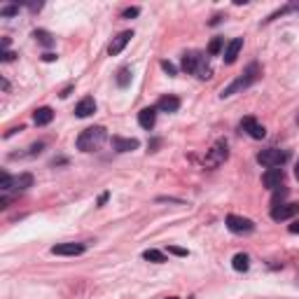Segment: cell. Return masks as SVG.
Masks as SVG:
<instances>
[{
    "label": "cell",
    "mask_w": 299,
    "mask_h": 299,
    "mask_svg": "<svg viewBox=\"0 0 299 299\" xmlns=\"http://www.w3.org/2000/svg\"><path fill=\"white\" fill-rule=\"evenodd\" d=\"M274 192H276V194H274V199H271V203H274V208H276V206H278V201H283V196L287 194V189L278 187V189H274Z\"/></svg>",
    "instance_id": "27"
},
{
    "label": "cell",
    "mask_w": 299,
    "mask_h": 299,
    "mask_svg": "<svg viewBox=\"0 0 299 299\" xmlns=\"http://www.w3.org/2000/svg\"><path fill=\"white\" fill-rule=\"evenodd\" d=\"M0 56H3V61H14V56L17 54H14V52H3Z\"/></svg>",
    "instance_id": "31"
},
{
    "label": "cell",
    "mask_w": 299,
    "mask_h": 299,
    "mask_svg": "<svg viewBox=\"0 0 299 299\" xmlns=\"http://www.w3.org/2000/svg\"><path fill=\"white\" fill-rule=\"evenodd\" d=\"M257 77H260V66H257V63H250V66L245 68V73L241 75V77H236L232 84L222 89L220 96H222V98H229V96H234V94L243 92V89H248V87H250Z\"/></svg>",
    "instance_id": "2"
},
{
    "label": "cell",
    "mask_w": 299,
    "mask_h": 299,
    "mask_svg": "<svg viewBox=\"0 0 299 299\" xmlns=\"http://www.w3.org/2000/svg\"><path fill=\"white\" fill-rule=\"evenodd\" d=\"M52 119H54V110H52V108H37V110L33 112V122H35L37 126H47Z\"/></svg>",
    "instance_id": "15"
},
{
    "label": "cell",
    "mask_w": 299,
    "mask_h": 299,
    "mask_svg": "<svg viewBox=\"0 0 299 299\" xmlns=\"http://www.w3.org/2000/svg\"><path fill=\"white\" fill-rule=\"evenodd\" d=\"M168 252H171V255H178V257H187L189 255L185 248H178V245H168Z\"/></svg>",
    "instance_id": "28"
},
{
    "label": "cell",
    "mask_w": 299,
    "mask_h": 299,
    "mask_svg": "<svg viewBox=\"0 0 299 299\" xmlns=\"http://www.w3.org/2000/svg\"><path fill=\"white\" fill-rule=\"evenodd\" d=\"M241 129H243V131H248V136H250V138H255V141H262L264 136H267V129L257 122V119H252V117H245L243 122H241Z\"/></svg>",
    "instance_id": "7"
},
{
    "label": "cell",
    "mask_w": 299,
    "mask_h": 299,
    "mask_svg": "<svg viewBox=\"0 0 299 299\" xmlns=\"http://www.w3.org/2000/svg\"><path fill=\"white\" fill-rule=\"evenodd\" d=\"M227 227L234 234H250L255 229V222L248 220V218H241V215H227Z\"/></svg>",
    "instance_id": "4"
},
{
    "label": "cell",
    "mask_w": 299,
    "mask_h": 299,
    "mask_svg": "<svg viewBox=\"0 0 299 299\" xmlns=\"http://www.w3.org/2000/svg\"><path fill=\"white\" fill-rule=\"evenodd\" d=\"M294 178L299 180V159H297V166H294Z\"/></svg>",
    "instance_id": "35"
},
{
    "label": "cell",
    "mask_w": 299,
    "mask_h": 299,
    "mask_svg": "<svg viewBox=\"0 0 299 299\" xmlns=\"http://www.w3.org/2000/svg\"><path fill=\"white\" fill-rule=\"evenodd\" d=\"M33 37H35L40 45H45V47H52L54 45V37H52V33L42 31V28H37V31H33Z\"/></svg>",
    "instance_id": "21"
},
{
    "label": "cell",
    "mask_w": 299,
    "mask_h": 299,
    "mask_svg": "<svg viewBox=\"0 0 299 299\" xmlns=\"http://www.w3.org/2000/svg\"><path fill=\"white\" fill-rule=\"evenodd\" d=\"M241 49H243V37H234L232 42L227 45V49H225V63H234V61H236V56H238Z\"/></svg>",
    "instance_id": "11"
},
{
    "label": "cell",
    "mask_w": 299,
    "mask_h": 299,
    "mask_svg": "<svg viewBox=\"0 0 299 299\" xmlns=\"http://www.w3.org/2000/svg\"><path fill=\"white\" fill-rule=\"evenodd\" d=\"M283 178H285L283 168H267L262 176V183L267 189H278L283 185Z\"/></svg>",
    "instance_id": "6"
},
{
    "label": "cell",
    "mask_w": 299,
    "mask_h": 299,
    "mask_svg": "<svg viewBox=\"0 0 299 299\" xmlns=\"http://www.w3.org/2000/svg\"><path fill=\"white\" fill-rule=\"evenodd\" d=\"M222 45H225V37H213V40H210V45H208V54L218 56L222 52Z\"/></svg>",
    "instance_id": "22"
},
{
    "label": "cell",
    "mask_w": 299,
    "mask_h": 299,
    "mask_svg": "<svg viewBox=\"0 0 299 299\" xmlns=\"http://www.w3.org/2000/svg\"><path fill=\"white\" fill-rule=\"evenodd\" d=\"M287 229H290V234H299V220H294L292 225L287 227Z\"/></svg>",
    "instance_id": "32"
},
{
    "label": "cell",
    "mask_w": 299,
    "mask_h": 299,
    "mask_svg": "<svg viewBox=\"0 0 299 299\" xmlns=\"http://www.w3.org/2000/svg\"><path fill=\"white\" fill-rule=\"evenodd\" d=\"M112 145H115L117 152H131V150H136L141 143L136 141V138H119V136H115V138H112Z\"/></svg>",
    "instance_id": "13"
},
{
    "label": "cell",
    "mask_w": 299,
    "mask_h": 299,
    "mask_svg": "<svg viewBox=\"0 0 299 299\" xmlns=\"http://www.w3.org/2000/svg\"><path fill=\"white\" fill-rule=\"evenodd\" d=\"M84 252V245L82 243H59L52 248V255H66V257H75Z\"/></svg>",
    "instance_id": "9"
},
{
    "label": "cell",
    "mask_w": 299,
    "mask_h": 299,
    "mask_svg": "<svg viewBox=\"0 0 299 299\" xmlns=\"http://www.w3.org/2000/svg\"><path fill=\"white\" fill-rule=\"evenodd\" d=\"M129 82H131V70H129V68H122V70L117 73V84L129 87Z\"/></svg>",
    "instance_id": "23"
},
{
    "label": "cell",
    "mask_w": 299,
    "mask_h": 299,
    "mask_svg": "<svg viewBox=\"0 0 299 299\" xmlns=\"http://www.w3.org/2000/svg\"><path fill=\"white\" fill-rule=\"evenodd\" d=\"M131 37H134V31H124V33H119L117 37H112L110 47H108V54H110V56H117L124 47H126L129 42H131Z\"/></svg>",
    "instance_id": "8"
},
{
    "label": "cell",
    "mask_w": 299,
    "mask_h": 299,
    "mask_svg": "<svg viewBox=\"0 0 299 299\" xmlns=\"http://www.w3.org/2000/svg\"><path fill=\"white\" fill-rule=\"evenodd\" d=\"M17 12H19V5H5L3 10H0V14H3V17H14Z\"/></svg>",
    "instance_id": "26"
},
{
    "label": "cell",
    "mask_w": 299,
    "mask_h": 299,
    "mask_svg": "<svg viewBox=\"0 0 299 299\" xmlns=\"http://www.w3.org/2000/svg\"><path fill=\"white\" fill-rule=\"evenodd\" d=\"M105 138H108V134H105L103 126H89L77 136V147L82 152H94V150L103 145Z\"/></svg>",
    "instance_id": "1"
},
{
    "label": "cell",
    "mask_w": 299,
    "mask_h": 299,
    "mask_svg": "<svg viewBox=\"0 0 299 299\" xmlns=\"http://www.w3.org/2000/svg\"><path fill=\"white\" fill-rule=\"evenodd\" d=\"M225 159H227V143H218V145L213 147L210 157H208V164H220Z\"/></svg>",
    "instance_id": "17"
},
{
    "label": "cell",
    "mask_w": 299,
    "mask_h": 299,
    "mask_svg": "<svg viewBox=\"0 0 299 299\" xmlns=\"http://www.w3.org/2000/svg\"><path fill=\"white\" fill-rule=\"evenodd\" d=\"M56 59H59L56 54H45V56H42V61H56Z\"/></svg>",
    "instance_id": "34"
},
{
    "label": "cell",
    "mask_w": 299,
    "mask_h": 299,
    "mask_svg": "<svg viewBox=\"0 0 299 299\" xmlns=\"http://www.w3.org/2000/svg\"><path fill=\"white\" fill-rule=\"evenodd\" d=\"M154 119H157V110H154V108H143V110L138 112V124H141L143 129H152Z\"/></svg>",
    "instance_id": "16"
},
{
    "label": "cell",
    "mask_w": 299,
    "mask_h": 299,
    "mask_svg": "<svg viewBox=\"0 0 299 299\" xmlns=\"http://www.w3.org/2000/svg\"><path fill=\"white\" fill-rule=\"evenodd\" d=\"M166 299H178V297H166Z\"/></svg>",
    "instance_id": "36"
},
{
    "label": "cell",
    "mask_w": 299,
    "mask_h": 299,
    "mask_svg": "<svg viewBox=\"0 0 299 299\" xmlns=\"http://www.w3.org/2000/svg\"><path fill=\"white\" fill-rule=\"evenodd\" d=\"M201 63V54H196V52H187L183 56V70L185 73H196V68Z\"/></svg>",
    "instance_id": "14"
},
{
    "label": "cell",
    "mask_w": 299,
    "mask_h": 299,
    "mask_svg": "<svg viewBox=\"0 0 299 299\" xmlns=\"http://www.w3.org/2000/svg\"><path fill=\"white\" fill-rule=\"evenodd\" d=\"M294 215H299V203H281L271 210V220L276 222H285V220H292Z\"/></svg>",
    "instance_id": "5"
},
{
    "label": "cell",
    "mask_w": 299,
    "mask_h": 299,
    "mask_svg": "<svg viewBox=\"0 0 299 299\" xmlns=\"http://www.w3.org/2000/svg\"><path fill=\"white\" fill-rule=\"evenodd\" d=\"M0 189H3V192H10V189H12V176H10V173H0Z\"/></svg>",
    "instance_id": "24"
},
{
    "label": "cell",
    "mask_w": 299,
    "mask_h": 299,
    "mask_svg": "<svg viewBox=\"0 0 299 299\" xmlns=\"http://www.w3.org/2000/svg\"><path fill=\"white\" fill-rule=\"evenodd\" d=\"M108 196H110V194H108V192H103V194L98 196V206H103V203L108 201Z\"/></svg>",
    "instance_id": "33"
},
{
    "label": "cell",
    "mask_w": 299,
    "mask_h": 299,
    "mask_svg": "<svg viewBox=\"0 0 299 299\" xmlns=\"http://www.w3.org/2000/svg\"><path fill=\"white\" fill-rule=\"evenodd\" d=\"M161 68H164V70L171 75V77H176V66H173L171 61H161Z\"/></svg>",
    "instance_id": "30"
},
{
    "label": "cell",
    "mask_w": 299,
    "mask_h": 299,
    "mask_svg": "<svg viewBox=\"0 0 299 299\" xmlns=\"http://www.w3.org/2000/svg\"><path fill=\"white\" fill-rule=\"evenodd\" d=\"M94 112H96V101H94L92 96L82 98V101L75 105V115L77 117H89V115H94Z\"/></svg>",
    "instance_id": "10"
},
{
    "label": "cell",
    "mask_w": 299,
    "mask_h": 299,
    "mask_svg": "<svg viewBox=\"0 0 299 299\" xmlns=\"http://www.w3.org/2000/svg\"><path fill=\"white\" fill-rule=\"evenodd\" d=\"M138 14H141V10H138V7H126V10L122 12V17L124 19H131V17H138Z\"/></svg>",
    "instance_id": "29"
},
{
    "label": "cell",
    "mask_w": 299,
    "mask_h": 299,
    "mask_svg": "<svg viewBox=\"0 0 299 299\" xmlns=\"http://www.w3.org/2000/svg\"><path fill=\"white\" fill-rule=\"evenodd\" d=\"M33 185V176L31 173H21V176L12 178V189H17V192H21V189L31 187Z\"/></svg>",
    "instance_id": "18"
},
{
    "label": "cell",
    "mask_w": 299,
    "mask_h": 299,
    "mask_svg": "<svg viewBox=\"0 0 299 299\" xmlns=\"http://www.w3.org/2000/svg\"><path fill=\"white\" fill-rule=\"evenodd\" d=\"M232 267L236 269V271H248V267H250V257L245 255V252H238V255H234Z\"/></svg>",
    "instance_id": "19"
},
{
    "label": "cell",
    "mask_w": 299,
    "mask_h": 299,
    "mask_svg": "<svg viewBox=\"0 0 299 299\" xmlns=\"http://www.w3.org/2000/svg\"><path fill=\"white\" fill-rule=\"evenodd\" d=\"M143 257H145L147 262H154V264H164L166 262V255L161 250H154V248H150V250L143 252Z\"/></svg>",
    "instance_id": "20"
},
{
    "label": "cell",
    "mask_w": 299,
    "mask_h": 299,
    "mask_svg": "<svg viewBox=\"0 0 299 299\" xmlns=\"http://www.w3.org/2000/svg\"><path fill=\"white\" fill-rule=\"evenodd\" d=\"M285 159H287V154L283 150H278V147H269V150H262V152L257 154V161L262 166H267V168H281Z\"/></svg>",
    "instance_id": "3"
},
{
    "label": "cell",
    "mask_w": 299,
    "mask_h": 299,
    "mask_svg": "<svg viewBox=\"0 0 299 299\" xmlns=\"http://www.w3.org/2000/svg\"><path fill=\"white\" fill-rule=\"evenodd\" d=\"M157 108L161 112H178L180 110V98L178 96H161L159 98V103H157Z\"/></svg>",
    "instance_id": "12"
},
{
    "label": "cell",
    "mask_w": 299,
    "mask_h": 299,
    "mask_svg": "<svg viewBox=\"0 0 299 299\" xmlns=\"http://www.w3.org/2000/svg\"><path fill=\"white\" fill-rule=\"evenodd\" d=\"M196 75L201 79H208L210 77V68H208V63H206V59L201 56V63H199V68H196Z\"/></svg>",
    "instance_id": "25"
}]
</instances>
